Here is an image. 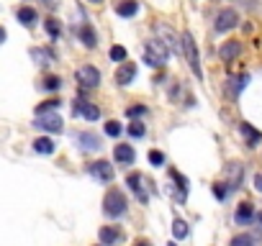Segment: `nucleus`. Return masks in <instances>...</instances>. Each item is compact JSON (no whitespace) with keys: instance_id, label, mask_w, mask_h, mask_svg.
<instances>
[{"instance_id":"nucleus-1","label":"nucleus","mask_w":262,"mask_h":246,"mask_svg":"<svg viewBox=\"0 0 262 246\" xmlns=\"http://www.w3.org/2000/svg\"><path fill=\"white\" fill-rule=\"evenodd\" d=\"M167 47L162 44V41H146L144 44V62L149 67H162L167 62Z\"/></svg>"},{"instance_id":"nucleus-12","label":"nucleus","mask_w":262,"mask_h":246,"mask_svg":"<svg viewBox=\"0 0 262 246\" xmlns=\"http://www.w3.org/2000/svg\"><path fill=\"white\" fill-rule=\"evenodd\" d=\"M116 11H119V16L129 18V16H134V13L139 11V6H136V0H124V3L116 6Z\"/></svg>"},{"instance_id":"nucleus-19","label":"nucleus","mask_w":262,"mask_h":246,"mask_svg":"<svg viewBox=\"0 0 262 246\" xmlns=\"http://www.w3.org/2000/svg\"><path fill=\"white\" fill-rule=\"evenodd\" d=\"M18 21H21L23 26H31V23L36 21V11H33V8H21V11H18Z\"/></svg>"},{"instance_id":"nucleus-15","label":"nucleus","mask_w":262,"mask_h":246,"mask_svg":"<svg viewBox=\"0 0 262 246\" xmlns=\"http://www.w3.org/2000/svg\"><path fill=\"white\" fill-rule=\"evenodd\" d=\"M234 218H237V223H247V221L252 218V205H249V202H242L239 208H237V213H234Z\"/></svg>"},{"instance_id":"nucleus-25","label":"nucleus","mask_w":262,"mask_h":246,"mask_svg":"<svg viewBox=\"0 0 262 246\" xmlns=\"http://www.w3.org/2000/svg\"><path fill=\"white\" fill-rule=\"evenodd\" d=\"M149 161H152L155 167H160V164H165V154L157 151V149H152V151H149Z\"/></svg>"},{"instance_id":"nucleus-17","label":"nucleus","mask_w":262,"mask_h":246,"mask_svg":"<svg viewBox=\"0 0 262 246\" xmlns=\"http://www.w3.org/2000/svg\"><path fill=\"white\" fill-rule=\"evenodd\" d=\"M80 38H83V44H85L88 49H93V47L98 44V41H95V33H93L90 26H83V28H80Z\"/></svg>"},{"instance_id":"nucleus-3","label":"nucleus","mask_w":262,"mask_h":246,"mask_svg":"<svg viewBox=\"0 0 262 246\" xmlns=\"http://www.w3.org/2000/svg\"><path fill=\"white\" fill-rule=\"evenodd\" d=\"M182 52H185V59H188L193 74L201 79V77H203V69H201V62H198V49H196V41H193V36H191L188 31L182 33Z\"/></svg>"},{"instance_id":"nucleus-29","label":"nucleus","mask_w":262,"mask_h":246,"mask_svg":"<svg viewBox=\"0 0 262 246\" xmlns=\"http://www.w3.org/2000/svg\"><path fill=\"white\" fill-rule=\"evenodd\" d=\"M59 85H62L59 77H47V79H44V88H47V90H59Z\"/></svg>"},{"instance_id":"nucleus-16","label":"nucleus","mask_w":262,"mask_h":246,"mask_svg":"<svg viewBox=\"0 0 262 246\" xmlns=\"http://www.w3.org/2000/svg\"><path fill=\"white\" fill-rule=\"evenodd\" d=\"M126 182H129V187H131V190H134V192H136V195H139L141 200H146V195L141 192V175H136V172H131V175L126 177Z\"/></svg>"},{"instance_id":"nucleus-4","label":"nucleus","mask_w":262,"mask_h":246,"mask_svg":"<svg viewBox=\"0 0 262 246\" xmlns=\"http://www.w3.org/2000/svg\"><path fill=\"white\" fill-rule=\"evenodd\" d=\"M36 126L44 129V131H52V134H59L62 131V118L57 110H42L36 113Z\"/></svg>"},{"instance_id":"nucleus-5","label":"nucleus","mask_w":262,"mask_h":246,"mask_svg":"<svg viewBox=\"0 0 262 246\" xmlns=\"http://www.w3.org/2000/svg\"><path fill=\"white\" fill-rule=\"evenodd\" d=\"M155 31L160 33V41L167 47V52H175V54H180V49H182V41L177 38V33L172 31V28H167V26H155Z\"/></svg>"},{"instance_id":"nucleus-35","label":"nucleus","mask_w":262,"mask_h":246,"mask_svg":"<svg viewBox=\"0 0 262 246\" xmlns=\"http://www.w3.org/2000/svg\"><path fill=\"white\" fill-rule=\"evenodd\" d=\"M136 246H149V241H136Z\"/></svg>"},{"instance_id":"nucleus-18","label":"nucleus","mask_w":262,"mask_h":246,"mask_svg":"<svg viewBox=\"0 0 262 246\" xmlns=\"http://www.w3.org/2000/svg\"><path fill=\"white\" fill-rule=\"evenodd\" d=\"M31 57H33L36 62H39V64H44V67L54 59V57H52V52H44V49H31Z\"/></svg>"},{"instance_id":"nucleus-28","label":"nucleus","mask_w":262,"mask_h":246,"mask_svg":"<svg viewBox=\"0 0 262 246\" xmlns=\"http://www.w3.org/2000/svg\"><path fill=\"white\" fill-rule=\"evenodd\" d=\"M47 31H49V36H54V38H57L62 28H59V23H57L54 18H47Z\"/></svg>"},{"instance_id":"nucleus-22","label":"nucleus","mask_w":262,"mask_h":246,"mask_svg":"<svg viewBox=\"0 0 262 246\" xmlns=\"http://www.w3.org/2000/svg\"><path fill=\"white\" fill-rule=\"evenodd\" d=\"M80 141H85V149H100V141L95 134H80Z\"/></svg>"},{"instance_id":"nucleus-37","label":"nucleus","mask_w":262,"mask_h":246,"mask_svg":"<svg viewBox=\"0 0 262 246\" xmlns=\"http://www.w3.org/2000/svg\"><path fill=\"white\" fill-rule=\"evenodd\" d=\"M90 3H100V0H90Z\"/></svg>"},{"instance_id":"nucleus-23","label":"nucleus","mask_w":262,"mask_h":246,"mask_svg":"<svg viewBox=\"0 0 262 246\" xmlns=\"http://www.w3.org/2000/svg\"><path fill=\"white\" fill-rule=\"evenodd\" d=\"M229 175H232V180H229L227 185L237 187V185H239V180H242V167H239V164H232V167H229Z\"/></svg>"},{"instance_id":"nucleus-31","label":"nucleus","mask_w":262,"mask_h":246,"mask_svg":"<svg viewBox=\"0 0 262 246\" xmlns=\"http://www.w3.org/2000/svg\"><path fill=\"white\" fill-rule=\"evenodd\" d=\"M232 246H252V236H237L232 241Z\"/></svg>"},{"instance_id":"nucleus-32","label":"nucleus","mask_w":262,"mask_h":246,"mask_svg":"<svg viewBox=\"0 0 262 246\" xmlns=\"http://www.w3.org/2000/svg\"><path fill=\"white\" fill-rule=\"evenodd\" d=\"M126 113L134 118V115H144V113H146V108H144V105H134V108H129Z\"/></svg>"},{"instance_id":"nucleus-7","label":"nucleus","mask_w":262,"mask_h":246,"mask_svg":"<svg viewBox=\"0 0 262 246\" xmlns=\"http://www.w3.org/2000/svg\"><path fill=\"white\" fill-rule=\"evenodd\" d=\"M237 21H239L237 11H232V8H223V11L216 16V31H232V28L237 26Z\"/></svg>"},{"instance_id":"nucleus-9","label":"nucleus","mask_w":262,"mask_h":246,"mask_svg":"<svg viewBox=\"0 0 262 246\" xmlns=\"http://www.w3.org/2000/svg\"><path fill=\"white\" fill-rule=\"evenodd\" d=\"M134 74H136V64L134 62H124L116 69V82H119V85H129V82L134 79Z\"/></svg>"},{"instance_id":"nucleus-2","label":"nucleus","mask_w":262,"mask_h":246,"mask_svg":"<svg viewBox=\"0 0 262 246\" xmlns=\"http://www.w3.org/2000/svg\"><path fill=\"white\" fill-rule=\"evenodd\" d=\"M103 211H105V216H110V218L126 213V197H124V192L108 190V195H105V200H103Z\"/></svg>"},{"instance_id":"nucleus-6","label":"nucleus","mask_w":262,"mask_h":246,"mask_svg":"<svg viewBox=\"0 0 262 246\" xmlns=\"http://www.w3.org/2000/svg\"><path fill=\"white\" fill-rule=\"evenodd\" d=\"M78 82H80L83 88H98V85H100V72H98L95 67L85 64V67L78 69Z\"/></svg>"},{"instance_id":"nucleus-21","label":"nucleus","mask_w":262,"mask_h":246,"mask_svg":"<svg viewBox=\"0 0 262 246\" xmlns=\"http://www.w3.org/2000/svg\"><path fill=\"white\" fill-rule=\"evenodd\" d=\"M100 241H103V243L119 241V231H116V228H100Z\"/></svg>"},{"instance_id":"nucleus-14","label":"nucleus","mask_w":262,"mask_h":246,"mask_svg":"<svg viewBox=\"0 0 262 246\" xmlns=\"http://www.w3.org/2000/svg\"><path fill=\"white\" fill-rule=\"evenodd\" d=\"M242 134L247 136V146H254V144L262 139V134H259V131H254V129L249 126V123H242Z\"/></svg>"},{"instance_id":"nucleus-13","label":"nucleus","mask_w":262,"mask_h":246,"mask_svg":"<svg viewBox=\"0 0 262 246\" xmlns=\"http://www.w3.org/2000/svg\"><path fill=\"white\" fill-rule=\"evenodd\" d=\"M33 151H39V154H52V151H54V141L47 139V136L36 139V141H33Z\"/></svg>"},{"instance_id":"nucleus-36","label":"nucleus","mask_w":262,"mask_h":246,"mask_svg":"<svg viewBox=\"0 0 262 246\" xmlns=\"http://www.w3.org/2000/svg\"><path fill=\"white\" fill-rule=\"evenodd\" d=\"M257 223H259V226H262V213H259V216H257Z\"/></svg>"},{"instance_id":"nucleus-34","label":"nucleus","mask_w":262,"mask_h":246,"mask_svg":"<svg viewBox=\"0 0 262 246\" xmlns=\"http://www.w3.org/2000/svg\"><path fill=\"white\" fill-rule=\"evenodd\" d=\"M3 41H6V28L0 26V44H3Z\"/></svg>"},{"instance_id":"nucleus-33","label":"nucleus","mask_w":262,"mask_h":246,"mask_svg":"<svg viewBox=\"0 0 262 246\" xmlns=\"http://www.w3.org/2000/svg\"><path fill=\"white\" fill-rule=\"evenodd\" d=\"M254 190H259V192H262V172H259V175H254Z\"/></svg>"},{"instance_id":"nucleus-30","label":"nucleus","mask_w":262,"mask_h":246,"mask_svg":"<svg viewBox=\"0 0 262 246\" xmlns=\"http://www.w3.org/2000/svg\"><path fill=\"white\" fill-rule=\"evenodd\" d=\"M213 195H216L218 200L227 197V182H216V185H213Z\"/></svg>"},{"instance_id":"nucleus-27","label":"nucleus","mask_w":262,"mask_h":246,"mask_svg":"<svg viewBox=\"0 0 262 246\" xmlns=\"http://www.w3.org/2000/svg\"><path fill=\"white\" fill-rule=\"evenodd\" d=\"M110 59H114V62H124L126 59V49L124 47H114V49H110Z\"/></svg>"},{"instance_id":"nucleus-11","label":"nucleus","mask_w":262,"mask_h":246,"mask_svg":"<svg viewBox=\"0 0 262 246\" xmlns=\"http://www.w3.org/2000/svg\"><path fill=\"white\" fill-rule=\"evenodd\" d=\"M114 156H116L119 164H131V161H134V149H131L129 144H119L116 151H114Z\"/></svg>"},{"instance_id":"nucleus-8","label":"nucleus","mask_w":262,"mask_h":246,"mask_svg":"<svg viewBox=\"0 0 262 246\" xmlns=\"http://www.w3.org/2000/svg\"><path fill=\"white\" fill-rule=\"evenodd\" d=\"M90 175L108 182V180H114V167H110L108 161H95V164H90Z\"/></svg>"},{"instance_id":"nucleus-26","label":"nucleus","mask_w":262,"mask_h":246,"mask_svg":"<svg viewBox=\"0 0 262 246\" xmlns=\"http://www.w3.org/2000/svg\"><path fill=\"white\" fill-rule=\"evenodd\" d=\"M129 134H131L134 139H141V136H144V123H139V120L131 123V126H129Z\"/></svg>"},{"instance_id":"nucleus-10","label":"nucleus","mask_w":262,"mask_h":246,"mask_svg":"<svg viewBox=\"0 0 262 246\" xmlns=\"http://www.w3.org/2000/svg\"><path fill=\"white\" fill-rule=\"evenodd\" d=\"M239 54H242V41H227V44L221 47V59H227V62L237 59Z\"/></svg>"},{"instance_id":"nucleus-24","label":"nucleus","mask_w":262,"mask_h":246,"mask_svg":"<svg viewBox=\"0 0 262 246\" xmlns=\"http://www.w3.org/2000/svg\"><path fill=\"white\" fill-rule=\"evenodd\" d=\"M105 134L108 136H121V123L119 120H108L105 123Z\"/></svg>"},{"instance_id":"nucleus-20","label":"nucleus","mask_w":262,"mask_h":246,"mask_svg":"<svg viewBox=\"0 0 262 246\" xmlns=\"http://www.w3.org/2000/svg\"><path fill=\"white\" fill-rule=\"evenodd\" d=\"M172 236H175V238H185V236H188V223L177 218V221L172 223Z\"/></svg>"}]
</instances>
